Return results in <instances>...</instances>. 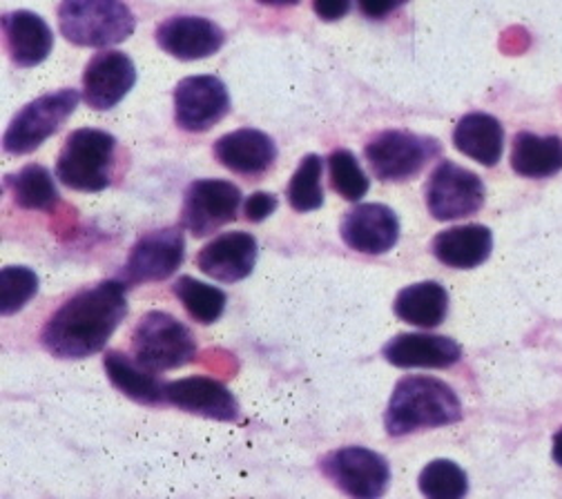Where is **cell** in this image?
I'll use <instances>...</instances> for the list:
<instances>
[{
  "label": "cell",
  "instance_id": "obj_10",
  "mask_svg": "<svg viewBox=\"0 0 562 499\" xmlns=\"http://www.w3.org/2000/svg\"><path fill=\"white\" fill-rule=\"evenodd\" d=\"M484 205L482 179L453 163L442 161L427 183V207L438 222H458L473 214Z\"/></svg>",
  "mask_w": 562,
  "mask_h": 499
},
{
  "label": "cell",
  "instance_id": "obj_33",
  "mask_svg": "<svg viewBox=\"0 0 562 499\" xmlns=\"http://www.w3.org/2000/svg\"><path fill=\"white\" fill-rule=\"evenodd\" d=\"M313 10L322 21L333 23L348 14L350 0H313Z\"/></svg>",
  "mask_w": 562,
  "mask_h": 499
},
{
  "label": "cell",
  "instance_id": "obj_24",
  "mask_svg": "<svg viewBox=\"0 0 562 499\" xmlns=\"http://www.w3.org/2000/svg\"><path fill=\"white\" fill-rule=\"evenodd\" d=\"M512 168L525 179H549L562 170V138L520 132L514 138Z\"/></svg>",
  "mask_w": 562,
  "mask_h": 499
},
{
  "label": "cell",
  "instance_id": "obj_9",
  "mask_svg": "<svg viewBox=\"0 0 562 499\" xmlns=\"http://www.w3.org/2000/svg\"><path fill=\"white\" fill-rule=\"evenodd\" d=\"M241 190L224 179H199L186 190L181 226L194 237H207L237 219Z\"/></svg>",
  "mask_w": 562,
  "mask_h": 499
},
{
  "label": "cell",
  "instance_id": "obj_17",
  "mask_svg": "<svg viewBox=\"0 0 562 499\" xmlns=\"http://www.w3.org/2000/svg\"><path fill=\"white\" fill-rule=\"evenodd\" d=\"M166 401L179 410L217 421H237L239 404L235 395L215 379L186 377L166 384Z\"/></svg>",
  "mask_w": 562,
  "mask_h": 499
},
{
  "label": "cell",
  "instance_id": "obj_1",
  "mask_svg": "<svg viewBox=\"0 0 562 499\" xmlns=\"http://www.w3.org/2000/svg\"><path fill=\"white\" fill-rule=\"evenodd\" d=\"M125 315V283L101 281L69 297L47 319L41 343L58 360H86L105 348Z\"/></svg>",
  "mask_w": 562,
  "mask_h": 499
},
{
  "label": "cell",
  "instance_id": "obj_19",
  "mask_svg": "<svg viewBox=\"0 0 562 499\" xmlns=\"http://www.w3.org/2000/svg\"><path fill=\"white\" fill-rule=\"evenodd\" d=\"M215 157L237 174H263L277 159V146L268 134L241 127L215 143Z\"/></svg>",
  "mask_w": 562,
  "mask_h": 499
},
{
  "label": "cell",
  "instance_id": "obj_22",
  "mask_svg": "<svg viewBox=\"0 0 562 499\" xmlns=\"http://www.w3.org/2000/svg\"><path fill=\"white\" fill-rule=\"evenodd\" d=\"M431 250L440 263L458 270H471L488 259L491 250H494V235L486 226L477 224L456 226L440 233L434 239Z\"/></svg>",
  "mask_w": 562,
  "mask_h": 499
},
{
  "label": "cell",
  "instance_id": "obj_7",
  "mask_svg": "<svg viewBox=\"0 0 562 499\" xmlns=\"http://www.w3.org/2000/svg\"><path fill=\"white\" fill-rule=\"evenodd\" d=\"M364 155L380 181L402 183L440 155V143L406 129H386L369 143Z\"/></svg>",
  "mask_w": 562,
  "mask_h": 499
},
{
  "label": "cell",
  "instance_id": "obj_11",
  "mask_svg": "<svg viewBox=\"0 0 562 499\" xmlns=\"http://www.w3.org/2000/svg\"><path fill=\"white\" fill-rule=\"evenodd\" d=\"M186 257V239L179 228L153 230L140 237L125 263L123 283H153L172 276Z\"/></svg>",
  "mask_w": 562,
  "mask_h": 499
},
{
  "label": "cell",
  "instance_id": "obj_13",
  "mask_svg": "<svg viewBox=\"0 0 562 499\" xmlns=\"http://www.w3.org/2000/svg\"><path fill=\"white\" fill-rule=\"evenodd\" d=\"M136 83V67L132 58L116 49L97 54L83 71V99L97 110L105 112L116 107Z\"/></svg>",
  "mask_w": 562,
  "mask_h": 499
},
{
  "label": "cell",
  "instance_id": "obj_12",
  "mask_svg": "<svg viewBox=\"0 0 562 499\" xmlns=\"http://www.w3.org/2000/svg\"><path fill=\"white\" fill-rule=\"evenodd\" d=\"M228 110L231 97L217 77H188L175 88V121L186 132H207Z\"/></svg>",
  "mask_w": 562,
  "mask_h": 499
},
{
  "label": "cell",
  "instance_id": "obj_36",
  "mask_svg": "<svg viewBox=\"0 0 562 499\" xmlns=\"http://www.w3.org/2000/svg\"><path fill=\"white\" fill-rule=\"evenodd\" d=\"M261 5H272V8H293L300 0H259Z\"/></svg>",
  "mask_w": 562,
  "mask_h": 499
},
{
  "label": "cell",
  "instance_id": "obj_25",
  "mask_svg": "<svg viewBox=\"0 0 562 499\" xmlns=\"http://www.w3.org/2000/svg\"><path fill=\"white\" fill-rule=\"evenodd\" d=\"M393 310L411 326L438 328L449 313V295L436 281L413 283L397 293Z\"/></svg>",
  "mask_w": 562,
  "mask_h": 499
},
{
  "label": "cell",
  "instance_id": "obj_5",
  "mask_svg": "<svg viewBox=\"0 0 562 499\" xmlns=\"http://www.w3.org/2000/svg\"><path fill=\"white\" fill-rule=\"evenodd\" d=\"M132 354L140 366L153 373L175 371L194 360L196 341L179 319L153 310L132 332Z\"/></svg>",
  "mask_w": 562,
  "mask_h": 499
},
{
  "label": "cell",
  "instance_id": "obj_18",
  "mask_svg": "<svg viewBox=\"0 0 562 499\" xmlns=\"http://www.w3.org/2000/svg\"><path fill=\"white\" fill-rule=\"evenodd\" d=\"M257 263V239L250 233H224L215 237L196 254V265L203 274L222 283L246 279Z\"/></svg>",
  "mask_w": 562,
  "mask_h": 499
},
{
  "label": "cell",
  "instance_id": "obj_23",
  "mask_svg": "<svg viewBox=\"0 0 562 499\" xmlns=\"http://www.w3.org/2000/svg\"><path fill=\"white\" fill-rule=\"evenodd\" d=\"M103 366L112 386L119 388L125 397L146 406L168 404L166 384H161L153 371L140 366L134 356H127L125 352L119 350H110L103 356Z\"/></svg>",
  "mask_w": 562,
  "mask_h": 499
},
{
  "label": "cell",
  "instance_id": "obj_35",
  "mask_svg": "<svg viewBox=\"0 0 562 499\" xmlns=\"http://www.w3.org/2000/svg\"><path fill=\"white\" fill-rule=\"evenodd\" d=\"M551 455H553V462L558 466H562V428L553 435V449H551Z\"/></svg>",
  "mask_w": 562,
  "mask_h": 499
},
{
  "label": "cell",
  "instance_id": "obj_32",
  "mask_svg": "<svg viewBox=\"0 0 562 499\" xmlns=\"http://www.w3.org/2000/svg\"><path fill=\"white\" fill-rule=\"evenodd\" d=\"M277 205H279V201H277L274 194H270V192H255V194L246 201L244 214H246L248 222L261 224L263 219H268L270 214L277 209Z\"/></svg>",
  "mask_w": 562,
  "mask_h": 499
},
{
  "label": "cell",
  "instance_id": "obj_26",
  "mask_svg": "<svg viewBox=\"0 0 562 499\" xmlns=\"http://www.w3.org/2000/svg\"><path fill=\"white\" fill-rule=\"evenodd\" d=\"M16 205L23 209H52L58 203V190L47 168L25 166L21 172L5 179Z\"/></svg>",
  "mask_w": 562,
  "mask_h": 499
},
{
  "label": "cell",
  "instance_id": "obj_27",
  "mask_svg": "<svg viewBox=\"0 0 562 499\" xmlns=\"http://www.w3.org/2000/svg\"><path fill=\"white\" fill-rule=\"evenodd\" d=\"M172 291L177 299L183 304V308L188 310V315L203 326L215 324L226 310V302H228L226 293L215 288V285H207L192 276H181L172 285Z\"/></svg>",
  "mask_w": 562,
  "mask_h": 499
},
{
  "label": "cell",
  "instance_id": "obj_14",
  "mask_svg": "<svg viewBox=\"0 0 562 499\" xmlns=\"http://www.w3.org/2000/svg\"><path fill=\"white\" fill-rule=\"evenodd\" d=\"M339 235L348 248L362 254H384L400 239L397 214L382 203H362L346 212Z\"/></svg>",
  "mask_w": 562,
  "mask_h": 499
},
{
  "label": "cell",
  "instance_id": "obj_21",
  "mask_svg": "<svg viewBox=\"0 0 562 499\" xmlns=\"http://www.w3.org/2000/svg\"><path fill=\"white\" fill-rule=\"evenodd\" d=\"M453 143L464 157L482 163L484 168H494L505 150V129L496 116L473 112L456 125Z\"/></svg>",
  "mask_w": 562,
  "mask_h": 499
},
{
  "label": "cell",
  "instance_id": "obj_34",
  "mask_svg": "<svg viewBox=\"0 0 562 499\" xmlns=\"http://www.w3.org/2000/svg\"><path fill=\"white\" fill-rule=\"evenodd\" d=\"M358 3H360V10L364 16L384 19L386 14H391L393 10L404 5L406 0H358Z\"/></svg>",
  "mask_w": 562,
  "mask_h": 499
},
{
  "label": "cell",
  "instance_id": "obj_3",
  "mask_svg": "<svg viewBox=\"0 0 562 499\" xmlns=\"http://www.w3.org/2000/svg\"><path fill=\"white\" fill-rule=\"evenodd\" d=\"M58 27L79 47H112L134 34L136 19L123 0H63Z\"/></svg>",
  "mask_w": 562,
  "mask_h": 499
},
{
  "label": "cell",
  "instance_id": "obj_6",
  "mask_svg": "<svg viewBox=\"0 0 562 499\" xmlns=\"http://www.w3.org/2000/svg\"><path fill=\"white\" fill-rule=\"evenodd\" d=\"M81 97L77 90H58L27 103L10 123L3 148L8 155L23 157L38 150L43 143L54 136L63 123L75 114Z\"/></svg>",
  "mask_w": 562,
  "mask_h": 499
},
{
  "label": "cell",
  "instance_id": "obj_8",
  "mask_svg": "<svg viewBox=\"0 0 562 499\" xmlns=\"http://www.w3.org/2000/svg\"><path fill=\"white\" fill-rule=\"evenodd\" d=\"M324 475L350 499H380L391 484L389 462L364 446H346L322 460Z\"/></svg>",
  "mask_w": 562,
  "mask_h": 499
},
{
  "label": "cell",
  "instance_id": "obj_20",
  "mask_svg": "<svg viewBox=\"0 0 562 499\" xmlns=\"http://www.w3.org/2000/svg\"><path fill=\"white\" fill-rule=\"evenodd\" d=\"M3 32L10 56L19 67L41 65L54 47V34L49 25L38 14L27 10L5 14Z\"/></svg>",
  "mask_w": 562,
  "mask_h": 499
},
{
  "label": "cell",
  "instance_id": "obj_28",
  "mask_svg": "<svg viewBox=\"0 0 562 499\" xmlns=\"http://www.w3.org/2000/svg\"><path fill=\"white\" fill-rule=\"evenodd\" d=\"M417 484L427 499H464L469 492L467 473L451 460H434L427 464Z\"/></svg>",
  "mask_w": 562,
  "mask_h": 499
},
{
  "label": "cell",
  "instance_id": "obj_2",
  "mask_svg": "<svg viewBox=\"0 0 562 499\" xmlns=\"http://www.w3.org/2000/svg\"><path fill=\"white\" fill-rule=\"evenodd\" d=\"M460 419L462 404L449 384L436 377H404L393 388L384 426L391 438H402Z\"/></svg>",
  "mask_w": 562,
  "mask_h": 499
},
{
  "label": "cell",
  "instance_id": "obj_16",
  "mask_svg": "<svg viewBox=\"0 0 562 499\" xmlns=\"http://www.w3.org/2000/svg\"><path fill=\"white\" fill-rule=\"evenodd\" d=\"M226 43L220 25L201 16H172L157 27V45L179 60L213 56Z\"/></svg>",
  "mask_w": 562,
  "mask_h": 499
},
{
  "label": "cell",
  "instance_id": "obj_31",
  "mask_svg": "<svg viewBox=\"0 0 562 499\" xmlns=\"http://www.w3.org/2000/svg\"><path fill=\"white\" fill-rule=\"evenodd\" d=\"M328 172L333 190L346 201H360L362 196H367L369 179L353 152L335 150L328 157Z\"/></svg>",
  "mask_w": 562,
  "mask_h": 499
},
{
  "label": "cell",
  "instance_id": "obj_4",
  "mask_svg": "<svg viewBox=\"0 0 562 499\" xmlns=\"http://www.w3.org/2000/svg\"><path fill=\"white\" fill-rule=\"evenodd\" d=\"M116 138L97 127H81L67 136L56 161L63 185L79 192H101L110 185Z\"/></svg>",
  "mask_w": 562,
  "mask_h": 499
},
{
  "label": "cell",
  "instance_id": "obj_29",
  "mask_svg": "<svg viewBox=\"0 0 562 499\" xmlns=\"http://www.w3.org/2000/svg\"><path fill=\"white\" fill-rule=\"evenodd\" d=\"M322 157L308 155L302 159L297 172L289 185V203L297 212H313L324 205V190H322Z\"/></svg>",
  "mask_w": 562,
  "mask_h": 499
},
{
  "label": "cell",
  "instance_id": "obj_15",
  "mask_svg": "<svg viewBox=\"0 0 562 499\" xmlns=\"http://www.w3.org/2000/svg\"><path fill=\"white\" fill-rule=\"evenodd\" d=\"M382 354L397 368H451L462 360V348L451 337L402 332L382 348Z\"/></svg>",
  "mask_w": 562,
  "mask_h": 499
},
{
  "label": "cell",
  "instance_id": "obj_30",
  "mask_svg": "<svg viewBox=\"0 0 562 499\" xmlns=\"http://www.w3.org/2000/svg\"><path fill=\"white\" fill-rule=\"evenodd\" d=\"M38 293V276L23 265H10L0 272V315L12 317L23 310Z\"/></svg>",
  "mask_w": 562,
  "mask_h": 499
}]
</instances>
